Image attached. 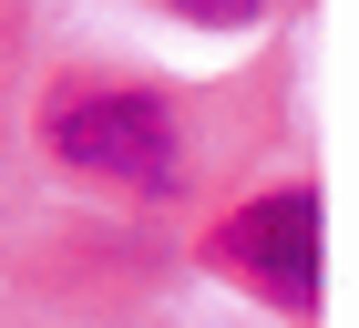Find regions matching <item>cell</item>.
<instances>
[{"label": "cell", "mask_w": 359, "mask_h": 328, "mask_svg": "<svg viewBox=\"0 0 359 328\" xmlns=\"http://www.w3.org/2000/svg\"><path fill=\"white\" fill-rule=\"evenodd\" d=\"M41 154L83 185H123V195H175L185 185V123L154 82H93L62 93L41 113Z\"/></svg>", "instance_id": "6da1fadb"}, {"label": "cell", "mask_w": 359, "mask_h": 328, "mask_svg": "<svg viewBox=\"0 0 359 328\" xmlns=\"http://www.w3.org/2000/svg\"><path fill=\"white\" fill-rule=\"evenodd\" d=\"M205 257H216V277H236L247 298L308 318V308H318V195L308 185H267V195H247V205H226L216 236H205Z\"/></svg>", "instance_id": "7a4b0ae2"}, {"label": "cell", "mask_w": 359, "mask_h": 328, "mask_svg": "<svg viewBox=\"0 0 359 328\" xmlns=\"http://www.w3.org/2000/svg\"><path fill=\"white\" fill-rule=\"evenodd\" d=\"M154 11H175V21H205V31H247L267 0H154Z\"/></svg>", "instance_id": "3957f363"}]
</instances>
